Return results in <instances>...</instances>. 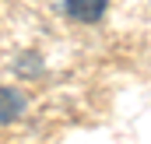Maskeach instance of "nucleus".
<instances>
[{
    "instance_id": "nucleus-1",
    "label": "nucleus",
    "mask_w": 151,
    "mask_h": 144,
    "mask_svg": "<svg viewBox=\"0 0 151 144\" xmlns=\"http://www.w3.org/2000/svg\"><path fill=\"white\" fill-rule=\"evenodd\" d=\"M25 112H28V95L14 84H0V127L18 123Z\"/></svg>"
},
{
    "instance_id": "nucleus-2",
    "label": "nucleus",
    "mask_w": 151,
    "mask_h": 144,
    "mask_svg": "<svg viewBox=\"0 0 151 144\" xmlns=\"http://www.w3.org/2000/svg\"><path fill=\"white\" fill-rule=\"evenodd\" d=\"M63 11H67V18H70V21L95 25V21H102V18H106L109 0H67V4H63Z\"/></svg>"
},
{
    "instance_id": "nucleus-3",
    "label": "nucleus",
    "mask_w": 151,
    "mask_h": 144,
    "mask_svg": "<svg viewBox=\"0 0 151 144\" xmlns=\"http://www.w3.org/2000/svg\"><path fill=\"white\" fill-rule=\"evenodd\" d=\"M14 74H21V77H42V56L25 53V56L14 63Z\"/></svg>"
}]
</instances>
